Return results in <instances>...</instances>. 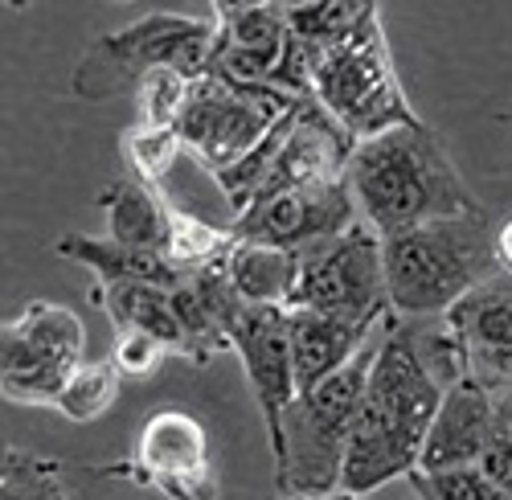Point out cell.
Segmentation results:
<instances>
[{
    "label": "cell",
    "instance_id": "cell-1",
    "mask_svg": "<svg viewBox=\"0 0 512 500\" xmlns=\"http://www.w3.org/2000/svg\"><path fill=\"white\" fill-rule=\"evenodd\" d=\"M439 402H443V382L422 361L414 328H406L394 316L386 332H381L365 402L345 447L340 488L369 496L402 476L410 480V472H418Z\"/></svg>",
    "mask_w": 512,
    "mask_h": 500
},
{
    "label": "cell",
    "instance_id": "cell-2",
    "mask_svg": "<svg viewBox=\"0 0 512 500\" xmlns=\"http://www.w3.org/2000/svg\"><path fill=\"white\" fill-rule=\"evenodd\" d=\"M345 181L361 222H369L381 238L418 230L426 222L484 214L431 123H410L357 144Z\"/></svg>",
    "mask_w": 512,
    "mask_h": 500
},
{
    "label": "cell",
    "instance_id": "cell-3",
    "mask_svg": "<svg viewBox=\"0 0 512 500\" xmlns=\"http://www.w3.org/2000/svg\"><path fill=\"white\" fill-rule=\"evenodd\" d=\"M386 255V287L398 320L447 316L463 296L500 271L496 226L480 218L426 222L418 230L381 238Z\"/></svg>",
    "mask_w": 512,
    "mask_h": 500
},
{
    "label": "cell",
    "instance_id": "cell-4",
    "mask_svg": "<svg viewBox=\"0 0 512 500\" xmlns=\"http://www.w3.org/2000/svg\"><path fill=\"white\" fill-rule=\"evenodd\" d=\"M304 58L312 74V99L357 144L422 123V115L406 99L386 29H381V9L373 0L349 33H340L328 46H304Z\"/></svg>",
    "mask_w": 512,
    "mask_h": 500
},
{
    "label": "cell",
    "instance_id": "cell-5",
    "mask_svg": "<svg viewBox=\"0 0 512 500\" xmlns=\"http://www.w3.org/2000/svg\"><path fill=\"white\" fill-rule=\"evenodd\" d=\"M381 332L340 373H332L312 394H300L291 402L287 419H283L287 451H283V464L275 468V492L316 496V500H328L332 492H340L345 447H349L353 423L365 402V386H369V373L377 361Z\"/></svg>",
    "mask_w": 512,
    "mask_h": 500
},
{
    "label": "cell",
    "instance_id": "cell-6",
    "mask_svg": "<svg viewBox=\"0 0 512 500\" xmlns=\"http://www.w3.org/2000/svg\"><path fill=\"white\" fill-rule=\"evenodd\" d=\"M213 37V17L148 13L123 29L99 33L74 66L70 91L82 103H103L127 87H140V78L152 70H181L197 82L209 70Z\"/></svg>",
    "mask_w": 512,
    "mask_h": 500
},
{
    "label": "cell",
    "instance_id": "cell-7",
    "mask_svg": "<svg viewBox=\"0 0 512 500\" xmlns=\"http://www.w3.org/2000/svg\"><path fill=\"white\" fill-rule=\"evenodd\" d=\"M291 308L386 324L394 308L386 287L381 234L369 222H357L345 234L308 246L300 255V287H295Z\"/></svg>",
    "mask_w": 512,
    "mask_h": 500
},
{
    "label": "cell",
    "instance_id": "cell-8",
    "mask_svg": "<svg viewBox=\"0 0 512 500\" xmlns=\"http://www.w3.org/2000/svg\"><path fill=\"white\" fill-rule=\"evenodd\" d=\"M304 99H291L279 87H234L222 78H197L189 107L177 123L185 148L218 177L254 152L275 123H283Z\"/></svg>",
    "mask_w": 512,
    "mask_h": 500
},
{
    "label": "cell",
    "instance_id": "cell-9",
    "mask_svg": "<svg viewBox=\"0 0 512 500\" xmlns=\"http://www.w3.org/2000/svg\"><path fill=\"white\" fill-rule=\"evenodd\" d=\"M91 476H119L140 488H156L168 500H218V460H213V439L193 410L164 406L152 410L127 460L87 468Z\"/></svg>",
    "mask_w": 512,
    "mask_h": 500
},
{
    "label": "cell",
    "instance_id": "cell-10",
    "mask_svg": "<svg viewBox=\"0 0 512 500\" xmlns=\"http://www.w3.org/2000/svg\"><path fill=\"white\" fill-rule=\"evenodd\" d=\"M87 332L82 320L50 300L25 304L13 320H5L0 337V386L9 402L21 406H58L70 373L82 365Z\"/></svg>",
    "mask_w": 512,
    "mask_h": 500
},
{
    "label": "cell",
    "instance_id": "cell-11",
    "mask_svg": "<svg viewBox=\"0 0 512 500\" xmlns=\"http://www.w3.org/2000/svg\"><path fill=\"white\" fill-rule=\"evenodd\" d=\"M230 341H234V353H238L242 373L250 382V394H254V402H259L263 427H267V439H271V460L279 468L283 451H287L283 419H287L291 402L300 398V386H295V361H291L287 308H250V304H242L234 324H230Z\"/></svg>",
    "mask_w": 512,
    "mask_h": 500
},
{
    "label": "cell",
    "instance_id": "cell-12",
    "mask_svg": "<svg viewBox=\"0 0 512 500\" xmlns=\"http://www.w3.org/2000/svg\"><path fill=\"white\" fill-rule=\"evenodd\" d=\"M361 222V210L353 201L349 181L340 185H316V189H287L259 197L238 218H230V234L238 242H263L279 250L304 255L308 246L345 234Z\"/></svg>",
    "mask_w": 512,
    "mask_h": 500
},
{
    "label": "cell",
    "instance_id": "cell-13",
    "mask_svg": "<svg viewBox=\"0 0 512 500\" xmlns=\"http://www.w3.org/2000/svg\"><path fill=\"white\" fill-rule=\"evenodd\" d=\"M218 37L209 54V78L234 87H271L287 50V5H213Z\"/></svg>",
    "mask_w": 512,
    "mask_h": 500
},
{
    "label": "cell",
    "instance_id": "cell-14",
    "mask_svg": "<svg viewBox=\"0 0 512 500\" xmlns=\"http://www.w3.org/2000/svg\"><path fill=\"white\" fill-rule=\"evenodd\" d=\"M443 324L476 382L492 394L512 386V271H496L472 296H463Z\"/></svg>",
    "mask_w": 512,
    "mask_h": 500
},
{
    "label": "cell",
    "instance_id": "cell-15",
    "mask_svg": "<svg viewBox=\"0 0 512 500\" xmlns=\"http://www.w3.org/2000/svg\"><path fill=\"white\" fill-rule=\"evenodd\" d=\"M496 406H500L496 394L476 378H459L455 386H447L435 410L431 435H426L418 472L476 468L496 427Z\"/></svg>",
    "mask_w": 512,
    "mask_h": 500
},
{
    "label": "cell",
    "instance_id": "cell-16",
    "mask_svg": "<svg viewBox=\"0 0 512 500\" xmlns=\"http://www.w3.org/2000/svg\"><path fill=\"white\" fill-rule=\"evenodd\" d=\"M386 324L345 320V316H328L312 308H287L291 361H295V386H300V394H312L320 382H328L332 373L345 369Z\"/></svg>",
    "mask_w": 512,
    "mask_h": 500
},
{
    "label": "cell",
    "instance_id": "cell-17",
    "mask_svg": "<svg viewBox=\"0 0 512 500\" xmlns=\"http://www.w3.org/2000/svg\"><path fill=\"white\" fill-rule=\"evenodd\" d=\"M91 304L107 312V320L119 332H148L173 357L193 365V345L181 324L177 300L168 287L156 283H115V287H91Z\"/></svg>",
    "mask_w": 512,
    "mask_h": 500
},
{
    "label": "cell",
    "instance_id": "cell-18",
    "mask_svg": "<svg viewBox=\"0 0 512 500\" xmlns=\"http://www.w3.org/2000/svg\"><path fill=\"white\" fill-rule=\"evenodd\" d=\"M54 250L66 263H78L95 275V287H115V283H156V287H181L189 271L173 267L160 250H136L111 238H91V234H62Z\"/></svg>",
    "mask_w": 512,
    "mask_h": 500
},
{
    "label": "cell",
    "instance_id": "cell-19",
    "mask_svg": "<svg viewBox=\"0 0 512 500\" xmlns=\"http://www.w3.org/2000/svg\"><path fill=\"white\" fill-rule=\"evenodd\" d=\"M95 205L107 214V238L136 246V250H168V234H173V201H164L160 189L136 181V177H119L99 189Z\"/></svg>",
    "mask_w": 512,
    "mask_h": 500
},
{
    "label": "cell",
    "instance_id": "cell-20",
    "mask_svg": "<svg viewBox=\"0 0 512 500\" xmlns=\"http://www.w3.org/2000/svg\"><path fill=\"white\" fill-rule=\"evenodd\" d=\"M222 271L238 291V300L250 308H291L295 287H300V255L263 242L234 238V250Z\"/></svg>",
    "mask_w": 512,
    "mask_h": 500
},
{
    "label": "cell",
    "instance_id": "cell-21",
    "mask_svg": "<svg viewBox=\"0 0 512 500\" xmlns=\"http://www.w3.org/2000/svg\"><path fill=\"white\" fill-rule=\"evenodd\" d=\"M173 234H168V263L181 271H205V267H222L234 250L230 226H209L205 218H193L173 205Z\"/></svg>",
    "mask_w": 512,
    "mask_h": 500
},
{
    "label": "cell",
    "instance_id": "cell-22",
    "mask_svg": "<svg viewBox=\"0 0 512 500\" xmlns=\"http://www.w3.org/2000/svg\"><path fill=\"white\" fill-rule=\"evenodd\" d=\"M123 390V373L115 369V361H82L58 398L54 410H62L70 423H99L103 414L119 402Z\"/></svg>",
    "mask_w": 512,
    "mask_h": 500
},
{
    "label": "cell",
    "instance_id": "cell-23",
    "mask_svg": "<svg viewBox=\"0 0 512 500\" xmlns=\"http://www.w3.org/2000/svg\"><path fill=\"white\" fill-rule=\"evenodd\" d=\"M62 464L50 455H33L21 447H5L0 460V500H74L62 488Z\"/></svg>",
    "mask_w": 512,
    "mask_h": 500
},
{
    "label": "cell",
    "instance_id": "cell-24",
    "mask_svg": "<svg viewBox=\"0 0 512 500\" xmlns=\"http://www.w3.org/2000/svg\"><path fill=\"white\" fill-rule=\"evenodd\" d=\"M119 152H123V164L132 169L136 181L160 189V181L173 173L177 156L185 152V140L177 128H127L119 136Z\"/></svg>",
    "mask_w": 512,
    "mask_h": 500
},
{
    "label": "cell",
    "instance_id": "cell-25",
    "mask_svg": "<svg viewBox=\"0 0 512 500\" xmlns=\"http://www.w3.org/2000/svg\"><path fill=\"white\" fill-rule=\"evenodd\" d=\"M193 95V78L181 70H152L136 87V123L140 128H177Z\"/></svg>",
    "mask_w": 512,
    "mask_h": 500
},
{
    "label": "cell",
    "instance_id": "cell-26",
    "mask_svg": "<svg viewBox=\"0 0 512 500\" xmlns=\"http://www.w3.org/2000/svg\"><path fill=\"white\" fill-rule=\"evenodd\" d=\"M369 5H349V0H328V5H287V29L304 46H328L340 33H349Z\"/></svg>",
    "mask_w": 512,
    "mask_h": 500
},
{
    "label": "cell",
    "instance_id": "cell-27",
    "mask_svg": "<svg viewBox=\"0 0 512 500\" xmlns=\"http://www.w3.org/2000/svg\"><path fill=\"white\" fill-rule=\"evenodd\" d=\"M410 484L422 500H512L484 468H455V472H410Z\"/></svg>",
    "mask_w": 512,
    "mask_h": 500
},
{
    "label": "cell",
    "instance_id": "cell-28",
    "mask_svg": "<svg viewBox=\"0 0 512 500\" xmlns=\"http://www.w3.org/2000/svg\"><path fill=\"white\" fill-rule=\"evenodd\" d=\"M168 349L148 337V332H115V349H111V361L115 369L123 373V382H144L164 365Z\"/></svg>",
    "mask_w": 512,
    "mask_h": 500
},
{
    "label": "cell",
    "instance_id": "cell-29",
    "mask_svg": "<svg viewBox=\"0 0 512 500\" xmlns=\"http://www.w3.org/2000/svg\"><path fill=\"white\" fill-rule=\"evenodd\" d=\"M480 468L488 480H496L504 492H512V398H504L496 406V427H492V439L484 447Z\"/></svg>",
    "mask_w": 512,
    "mask_h": 500
},
{
    "label": "cell",
    "instance_id": "cell-30",
    "mask_svg": "<svg viewBox=\"0 0 512 500\" xmlns=\"http://www.w3.org/2000/svg\"><path fill=\"white\" fill-rule=\"evenodd\" d=\"M496 259H500V271H512V218L496 226Z\"/></svg>",
    "mask_w": 512,
    "mask_h": 500
},
{
    "label": "cell",
    "instance_id": "cell-31",
    "mask_svg": "<svg viewBox=\"0 0 512 500\" xmlns=\"http://www.w3.org/2000/svg\"><path fill=\"white\" fill-rule=\"evenodd\" d=\"M328 500H369V496H357V492H345V488H340V492H332Z\"/></svg>",
    "mask_w": 512,
    "mask_h": 500
},
{
    "label": "cell",
    "instance_id": "cell-32",
    "mask_svg": "<svg viewBox=\"0 0 512 500\" xmlns=\"http://www.w3.org/2000/svg\"><path fill=\"white\" fill-rule=\"evenodd\" d=\"M492 119H496V123H512V111H496Z\"/></svg>",
    "mask_w": 512,
    "mask_h": 500
},
{
    "label": "cell",
    "instance_id": "cell-33",
    "mask_svg": "<svg viewBox=\"0 0 512 500\" xmlns=\"http://www.w3.org/2000/svg\"><path fill=\"white\" fill-rule=\"evenodd\" d=\"M283 500H316V496H283Z\"/></svg>",
    "mask_w": 512,
    "mask_h": 500
}]
</instances>
